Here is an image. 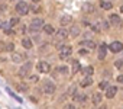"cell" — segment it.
<instances>
[{
  "label": "cell",
  "mask_w": 123,
  "mask_h": 109,
  "mask_svg": "<svg viewBox=\"0 0 123 109\" xmlns=\"http://www.w3.org/2000/svg\"><path fill=\"white\" fill-rule=\"evenodd\" d=\"M71 54H73V48H71L70 45H64V47L59 48V58H61V60L68 58Z\"/></svg>",
  "instance_id": "1"
},
{
  "label": "cell",
  "mask_w": 123,
  "mask_h": 109,
  "mask_svg": "<svg viewBox=\"0 0 123 109\" xmlns=\"http://www.w3.org/2000/svg\"><path fill=\"white\" fill-rule=\"evenodd\" d=\"M43 25H45V22H43L41 18L32 19V22H31V31H32V32H36V31L42 29V28H43Z\"/></svg>",
  "instance_id": "2"
},
{
  "label": "cell",
  "mask_w": 123,
  "mask_h": 109,
  "mask_svg": "<svg viewBox=\"0 0 123 109\" xmlns=\"http://www.w3.org/2000/svg\"><path fill=\"white\" fill-rule=\"evenodd\" d=\"M16 12L19 15H28L29 13V5L26 2H19L16 5Z\"/></svg>",
  "instance_id": "3"
},
{
  "label": "cell",
  "mask_w": 123,
  "mask_h": 109,
  "mask_svg": "<svg viewBox=\"0 0 123 109\" xmlns=\"http://www.w3.org/2000/svg\"><path fill=\"white\" fill-rule=\"evenodd\" d=\"M42 89H43V92H45V93L52 95V93L55 92V84H54L52 82H45V83H43V86H42Z\"/></svg>",
  "instance_id": "4"
},
{
  "label": "cell",
  "mask_w": 123,
  "mask_h": 109,
  "mask_svg": "<svg viewBox=\"0 0 123 109\" xmlns=\"http://www.w3.org/2000/svg\"><path fill=\"white\" fill-rule=\"evenodd\" d=\"M109 48H110L111 52H120V51L123 49V44L119 42V41H114V42H111V44L109 45Z\"/></svg>",
  "instance_id": "5"
},
{
  "label": "cell",
  "mask_w": 123,
  "mask_h": 109,
  "mask_svg": "<svg viewBox=\"0 0 123 109\" xmlns=\"http://www.w3.org/2000/svg\"><path fill=\"white\" fill-rule=\"evenodd\" d=\"M38 71H41V73H49L51 71V66L48 63H45V61H39L38 63Z\"/></svg>",
  "instance_id": "6"
},
{
  "label": "cell",
  "mask_w": 123,
  "mask_h": 109,
  "mask_svg": "<svg viewBox=\"0 0 123 109\" xmlns=\"http://www.w3.org/2000/svg\"><path fill=\"white\" fill-rule=\"evenodd\" d=\"M116 93H117V87H116V86H109V87L106 89V97H107V99L114 97Z\"/></svg>",
  "instance_id": "7"
},
{
  "label": "cell",
  "mask_w": 123,
  "mask_h": 109,
  "mask_svg": "<svg viewBox=\"0 0 123 109\" xmlns=\"http://www.w3.org/2000/svg\"><path fill=\"white\" fill-rule=\"evenodd\" d=\"M31 67H32V64H31V63H26L25 66H22V67H20V70H19V76H22V77H23V76H26V74H28V71L31 70Z\"/></svg>",
  "instance_id": "8"
},
{
  "label": "cell",
  "mask_w": 123,
  "mask_h": 109,
  "mask_svg": "<svg viewBox=\"0 0 123 109\" xmlns=\"http://www.w3.org/2000/svg\"><path fill=\"white\" fill-rule=\"evenodd\" d=\"M68 35H70V32L67 31V29H59L58 32H56V38L58 39H65V38H68Z\"/></svg>",
  "instance_id": "9"
},
{
  "label": "cell",
  "mask_w": 123,
  "mask_h": 109,
  "mask_svg": "<svg viewBox=\"0 0 123 109\" xmlns=\"http://www.w3.org/2000/svg\"><path fill=\"white\" fill-rule=\"evenodd\" d=\"M106 51H107V45H106V44H101L100 48H98V58H100V60H104Z\"/></svg>",
  "instance_id": "10"
},
{
  "label": "cell",
  "mask_w": 123,
  "mask_h": 109,
  "mask_svg": "<svg viewBox=\"0 0 123 109\" xmlns=\"http://www.w3.org/2000/svg\"><path fill=\"white\" fill-rule=\"evenodd\" d=\"M110 22H111V25H114V26L122 25V19H120L117 15H110Z\"/></svg>",
  "instance_id": "11"
},
{
  "label": "cell",
  "mask_w": 123,
  "mask_h": 109,
  "mask_svg": "<svg viewBox=\"0 0 123 109\" xmlns=\"http://www.w3.org/2000/svg\"><path fill=\"white\" fill-rule=\"evenodd\" d=\"M80 45L81 47H87V49H96V42L94 41H83Z\"/></svg>",
  "instance_id": "12"
},
{
  "label": "cell",
  "mask_w": 123,
  "mask_h": 109,
  "mask_svg": "<svg viewBox=\"0 0 123 109\" xmlns=\"http://www.w3.org/2000/svg\"><path fill=\"white\" fill-rule=\"evenodd\" d=\"M83 10H84L86 13H91V12H94V6H93L91 3L86 2V3L83 5Z\"/></svg>",
  "instance_id": "13"
},
{
  "label": "cell",
  "mask_w": 123,
  "mask_h": 109,
  "mask_svg": "<svg viewBox=\"0 0 123 109\" xmlns=\"http://www.w3.org/2000/svg\"><path fill=\"white\" fill-rule=\"evenodd\" d=\"M22 47L26 48V49H31V48H32V41H31L29 38H23V39H22Z\"/></svg>",
  "instance_id": "14"
},
{
  "label": "cell",
  "mask_w": 123,
  "mask_h": 109,
  "mask_svg": "<svg viewBox=\"0 0 123 109\" xmlns=\"http://www.w3.org/2000/svg\"><path fill=\"white\" fill-rule=\"evenodd\" d=\"M73 99H74V102H84L86 100V96L83 93H74L73 95Z\"/></svg>",
  "instance_id": "15"
},
{
  "label": "cell",
  "mask_w": 123,
  "mask_h": 109,
  "mask_svg": "<svg viewBox=\"0 0 123 109\" xmlns=\"http://www.w3.org/2000/svg\"><path fill=\"white\" fill-rule=\"evenodd\" d=\"M71 20H73V18H71V16H68V15H65V16H62V18H61V25H62V26H65V25L71 23Z\"/></svg>",
  "instance_id": "16"
},
{
  "label": "cell",
  "mask_w": 123,
  "mask_h": 109,
  "mask_svg": "<svg viewBox=\"0 0 123 109\" xmlns=\"http://www.w3.org/2000/svg\"><path fill=\"white\" fill-rule=\"evenodd\" d=\"M80 84H81V87H88L90 84H93V79H91V77H86Z\"/></svg>",
  "instance_id": "17"
},
{
  "label": "cell",
  "mask_w": 123,
  "mask_h": 109,
  "mask_svg": "<svg viewBox=\"0 0 123 109\" xmlns=\"http://www.w3.org/2000/svg\"><path fill=\"white\" fill-rule=\"evenodd\" d=\"M100 6H101V9H104V10H109V9L113 7V3H111V2H101Z\"/></svg>",
  "instance_id": "18"
},
{
  "label": "cell",
  "mask_w": 123,
  "mask_h": 109,
  "mask_svg": "<svg viewBox=\"0 0 123 109\" xmlns=\"http://www.w3.org/2000/svg\"><path fill=\"white\" fill-rule=\"evenodd\" d=\"M101 99H103V95H100V93H94V95H93V102H94L96 105H98V103L101 102Z\"/></svg>",
  "instance_id": "19"
},
{
  "label": "cell",
  "mask_w": 123,
  "mask_h": 109,
  "mask_svg": "<svg viewBox=\"0 0 123 109\" xmlns=\"http://www.w3.org/2000/svg\"><path fill=\"white\" fill-rule=\"evenodd\" d=\"M46 34H49V35H52L54 32H55V29H54V26H51V25H43V28H42Z\"/></svg>",
  "instance_id": "20"
},
{
  "label": "cell",
  "mask_w": 123,
  "mask_h": 109,
  "mask_svg": "<svg viewBox=\"0 0 123 109\" xmlns=\"http://www.w3.org/2000/svg\"><path fill=\"white\" fill-rule=\"evenodd\" d=\"M80 71V63L77 60H73V73H78Z\"/></svg>",
  "instance_id": "21"
},
{
  "label": "cell",
  "mask_w": 123,
  "mask_h": 109,
  "mask_svg": "<svg viewBox=\"0 0 123 109\" xmlns=\"http://www.w3.org/2000/svg\"><path fill=\"white\" fill-rule=\"evenodd\" d=\"M93 71H94V68H93V67H86V68H83V73H84L87 77H91Z\"/></svg>",
  "instance_id": "22"
},
{
  "label": "cell",
  "mask_w": 123,
  "mask_h": 109,
  "mask_svg": "<svg viewBox=\"0 0 123 109\" xmlns=\"http://www.w3.org/2000/svg\"><path fill=\"white\" fill-rule=\"evenodd\" d=\"M12 60H13V63H22L23 57L20 55V54H13V55H12Z\"/></svg>",
  "instance_id": "23"
},
{
  "label": "cell",
  "mask_w": 123,
  "mask_h": 109,
  "mask_svg": "<svg viewBox=\"0 0 123 109\" xmlns=\"http://www.w3.org/2000/svg\"><path fill=\"white\" fill-rule=\"evenodd\" d=\"M70 34H71L73 36H77V35L80 34V28H78V26H73L71 31H70Z\"/></svg>",
  "instance_id": "24"
},
{
  "label": "cell",
  "mask_w": 123,
  "mask_h": 109,
  "mask_svg": "<svg viewBox=\"0 0 123 109\" xmlns=\"http://www.w3.org/2000/svg\"><path fill=\"white\" fill-rule=\"evenodd\" d=\"M18 23H19V19H18V18H12L10 22H9V26H15V25H18Z\"/></svg>",
  "instance_id": "25"
},
{
  "label": "cell",
  "mask_w": 123,
  "mask_h": 109,
  "mask_svg": "<svg viewBox=\"0 0 123 109\" xmlns=\"http://www.w3.org/2000/svg\"><path fill=\"white\" fill-rule=\"evenodd\" d=\"M114 66H116L117 68H123V60H117V61L114 63Z\"/></svg>",
  "instance_id": "26"
},
{
  "label": "cell",
  "mask_w": 123,
  "mask_h": 109,
  "mask_svg": "<svg viewBox=\"0 0 123 109\" xmlns=\"http://www.w3.org/2000/svg\"><path fill=\"white\" fill-rule=\"evenodd\" d=\"M18 89L22 90V92H26V90H28V86H26V84H18Z\"/></svg>",
  "instance_id": "27"
},
{
  "label": "cell",
  "mask_w": 123,
  "mask_h": 109,
  "mask_svg": "<svg viewBox=\"0 0 123 109\" xmlns=\"http://www.w3.org/2000/svg\"><path fill=\"white\" fill-rule=\"evenodd\" d=\"M98 87H100V89H107L109 84H107V82H101V83L98 84Z\"/></svg>",
  "instance_id": "28"
},
{
  "label": "cell",
  "mask_w": 123,
  "mask_h": 109,
  "mask_svg": "<svg viewBox=\"0 0 123 109\" xmlns=\"http://www.w3.org/2000/svg\"><path fill=\"white\" fill-rule=\"evenodd\" d=\"M100 26L104 28V29H107V28H109V23H107L106 20H101V22H100Z\"/></svg>",
  "instance_id": "29"
},
{
  "label": "cell",
  "mask_w": 123,
  "mask_h": 109,
  "mask_svg": "<svg viewBox=\"0 0 123 109\" xmlns=\"http://www.w3.org/2000/svg\"><path fill=\"white\" fill-rule=\"evenodd\" d=\"M58 70H59L61 73H67V71H68V68H67V67H58Z\"/></svg>",
  "instance_id": "30"
},
{
  "label": "cell",
  "mask_w": 123,
  "mask_h": 109,
  "mask_svg": "<svg viewBox=\"0 0 123 109\" xmlns=\"http://www.w3.org/2000/svg\"><path fill=\"white\" fill-rule=\"evenodd\" d=\"M13 48H15L13 44H7V48H6V49H7V51H13Z\"/></svg>",
  "instance_id": "31"
},
{
  "label": "cell",
  "mask_w": 123,
  "mask_h": 109,
  "mask_svg": "<svg viewBox=\"0 0 123 109\" xmlns=\"http://www.w3.org/2000/svg\"><path fill=\"white\" fill-rule=\"evenodd\" d=\"M68 93H70V95H74V93H75V86H73V87L68 90Z\"/></svg>",
  "instance_id": "32"
},
{
  "label": "cell",
  "mask_w": 123,
  "mask_h": 109,
  "mask_svg": "<svg viewBox=\"0 0 123 109\" xmlns=\"http://www.w3.org/2000/svg\"><path fill=\"white\" fill-rule=\"evenodd\" d=\"M117 82H119V83H123V74L117 76Z\"/></svg>",
  "instance_id": "33"
},
{
  "label": "cell",
  "mask_w": 123,
  "mask_h": 109,
  "mask_svg": "<svg viewBox=\"0 0 123 109\" xmlns=\"http://www.w3.org/2000/svg\"><path fill=\"white\" fill-rule=\"evenodd\" d=\"M31 80L32 82H38V76H31Z\"/></svg>",
  "instance_id": "34"
},
{
  "label": "cell",
  "mask_w": 123,
  "mask_h": 109,
  "mask_svg": "<svg viewBox=\"0 0 123 109\" xmlns=\"http://www.w3.org/2000/svg\"><path fill=\"white\" fill-rule=\"evenodd\" d=\"M65 109H75V108H74V106H73V105H68V106H67V108H65Z\"/></svg>",
  "instance_id": "35"
},
{
  "label": "cell",
  "mask_w": 123,
  "mask_h": 109,
  "mask_svg": "<svg viewBox=\"0 0 123 109\" xmlns=\"http://www.w3.org/2000/svg\"><path fill=\"white\" fill-rule=\"evenodd\" d=\"M120 12H122V13H123V6H122V7H120Z\"/></svg>",
  "instance_id": "36"
},
{
  "label": "cell",
  "mask_w": 123,
  "mask_h": 109,
  "mask_svg": "<svg viewBox=\"0 0 123 109\" xmlns=\"http://www.w3.org/2000/svg\"><path fill=\"white\" fill-rule=\"evenodd\" d=\"M0 26H2V25H0Z\"/></svg>",
  "instance_id": "37"
}]
</instances>
